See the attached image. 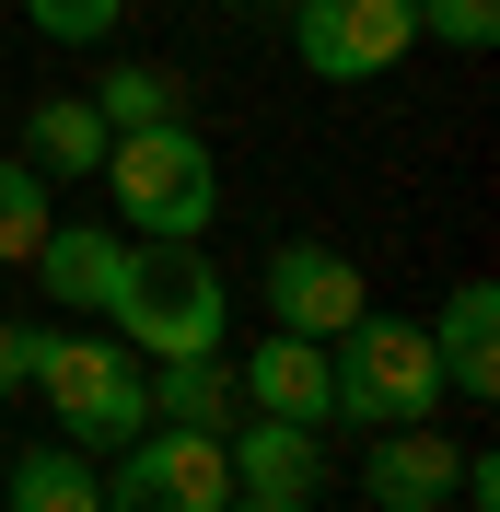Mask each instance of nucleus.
<instances>
[{"instance_id":"nucleus-1","label":"nucleus","mask_w":500,"mask_h":512,"mask_svg":"<svg viewBox=\"0 0 500 512\" xmlns=\"http://www.w3.org/2000/svg\"><path fill=\"white\" fill-rule=\"evenodd\" d=\"M24 396L59 419V443H82V454H117L128 431H152V361L128 350L117 326H35Z\"/></svg>"},{"instance_id":"nucleus-2","label":"nucleus","mask_w":500,"mask_h":512,"mask_svg":"<svg viewBox=\"0 0 500 512\" xmlns=\"http://www.w3.org/2000/svg\"><path fill=\"white\" fill-rule=\"evenodd\" d=\"M326 373H338V431H407V419H431L442 396H454L431 326L384 315V303H361V315L326 338Z\"/></svg>"},{"instance_id":"nucleus-3","label":"nucleus","mask_w":500,"mask_h":512,"mask_svg":"<svg viewBox=\"0 0 500 512\" xmlns=\"http://www.w3.org/2000/svg\"><path fill=\"white\" fill-rule=\"evenodd\" d=\"M105 187H117V210H128L140 245H198V233L221 222V163H210V140H198L187 117L117 128V140H105Z\"/></svg>"},{"instance_id":"nucleus-4","label":"nucleus","mask_w":500,"mask_h":512,"mask_svg":"<svg viewBox=\"0 0 500 512\" xmlns=\"http://www.w3.org/2000/svg\"><path fill=\"white\" fill-rule=\"evenodd\" d=\"M128 245H140V233H128ZM105 326H117L140 361H198V350L233 338V291H221V268H210L198 245H140Z\"/></svg>"},{"instance_id":"nucleus-5","label":"nucleus","mask_w":500,"mask_h":512,"mask_svg":"<svg viewBox=\"0 0 500 512\" xmlns=\"http://www.w3.org/2000/svg\"><path fill=\"white\" fill-rule=\"evenodd\" d=\"M233 501V466H221V431H128L117 443V478H105V512H221Z\"/></svg>"},{"instance_id":"nucleus-6","label":"nucleus","mask_w":500,"mask_h":512,"mask_svg":"<svg viewBox=\"0 0 500 512\" xmlns=\"http://www.w3.org/2000/svg\"><path fill=\"white\" fill-rule=\"evenodd\" d=\"M407 47H419L407 0H291V59L314 82H384Z\"/></svg>"},{"instance_id":"nucleus-7","label":"nucleus","mask_w":500,"mask_h":512,"mask_svg":"<svg viewBox=\"0 0 500 512\" xmlns=\"http://www.w3.org/2000/svg\"><path fill=\"white\" fill-rule=\"evenodd\" d=\"M256 303H268L280 338H314V350H326V338L373 303V280H361L338 245H280V256H268V280H256Z\"/></svg>"},{"instance_id":"nucleus-8","label":"nucleus","mask_w":500,"mask_h":512,"mask_svg":"<svg viewBox=\"0 0 500 512\" xmlns=\"http://www.w3.org/2000/svg\"><path fill=\"white\" fill-rule=\"evenodd\" d=\"M221 466H233V489L245 501H314L326 489V431H303V419H233L221 431Z\"/></svg>"},{"instance_id":"nucleus-9","label":"nucleus","mask_w":500,"mask_h":512,"mask_svg":"<svg viewBox=\"0 0 500 512\" xmlns=\"http://www.w3.org/2000/svg\"><path fill=\"white\" fill-rule=\"evenodd\" d=\"M233 384H245L256 419H303V431H338V373H326V350L314 338H256L245 361H233Z\"/></svg>"},{"instance_id":"nucleus-10","label":"nucleus","mask_w":500,"mask_h":512,"mask_svg":"<svg viewBox=\"0 0 500 512\" xmlns=\"http://www.w3.org/2000/svg\"><path fill=\"white\" fill-rule=\"evenodd\" d=\"M128 256H140V245L105 233V222H47V245H35L24 268L47 280V303H82V315L105 326V315H117V291H128Z\"/></svg>"},{"instance_id":"nucleus-11","label":"nucleus","mask_w":500,"mask_h":512,"mask_svg":"<svg viewBox=\"0 0 500 512\" xmlns=\"http://www.w3.org/2000/svg\"><path fill=\"white\" fill-rule=\"evenodd\" d=\"M454 466H466V454L442 443L431 419L373 431V454H361V501H373V512H442V501H454Z\"/></svg>"},{"instance_id":"nucleus-12","label":"nucleus","mask_w":500,"mask_h":512,"mask_svg":"<svg viewBox=\"0 0 500 512\" xmlns=\"http://www.w3.org/2000/svg\"><path fill=\"white\" fill-rule=\"evenodd\" d=\"M431 350H442V384L489 408V396H500V280H454V291H442Z\"/></svg>"},{"instance_id":"nucleus-13","label":"nucleus","mask_w":500,"mask_h":512,"mask_svg":"<svg viewBox=\"0 0 500 512\" xmlns=\"http://www.w3.org/2000/svg\"><path fill=\"white\" fill-rule=\"evenodd\" d=\"M105 105L94 94H35L24 105V163L47 175V187H70V175H105Z\"/></svg>"},{"instance_id":"nucleus-14","label":"nucleus","mask_w":500,"mask_h":512,"mask_svg":"<svg viewBox=\"0 0 500 512\" xmlns=\"http://www.w3.org/2000/svg\"><path fill=\"white\" fill-rule=\"evenodd\" d=\"M152 419H175V431H233V419H245L233 361H221V350H198V361H152Z\"/></svg>"},{"instance_id":"nucleus-15","label":"nucleus","mask_w":500,"mask_h":512,"mask_svg":"<svg viewBox=\"0 0 500 512\" xmlns=\"http://www.w3.org/2000/svg\"><path fill=\"white\" fill-rule=\"evenodd\" d=\"M12 512H105V478L82 443H35L24 466H12Z\"/></svg>"},{"instance_id":"nucleus-16","label":"nucleus","mask_w":500,"mask_h":512,"mask_svg":"<svg viewBox=\"0 0 500 512\" xmlns=\"http://www.w3.org/2000/svg\"><path fill=\"white\" fill-rule=\"evenodd\" d=\"M47 222H59V187H47L35 163H0V268H24V256L47 245Z\"/></svg>"},{"instance_id":"nucleus-17","label":"nucleus","mask_w":500,"mask_h":512,"mask_svg":"<svg viewBox=\"0 0 500 512\" xmlns=\"http://www.w3.org/2000/svg\"><path fill=\"white\" fill-rule=\"evenodd\" d=\"M94 105H105V128H163V117H175V70L117 59V70L94 82Z\"/></svg>"},{"instance_id":"nucleus-18","label":"nucleus","mask_w":500,"mask_h":512,"mask_svg":"<svg viewBox=\"0 0 500 512\" xmlns=\"http://www.w3.org/2000/svg\"><path fill=\"white\" fill-rule=\"evenodd\" d=\"M407 12H419V35L454 47V59H489L500 47V0H407Z\"/></svg>"},{"instance_id":"nucleus-19","label":"nucleus","mask_w":500,"mask_h":512,"mask_svg":"<svg viewBox=\"0 0 500 512\" xmlns=\"http://www.w3.org/2000/svg\"><path fill=\"white\" fill-rule=\"evenodd\" d=\"M24 24L47 35V47H105V35L128 24V0H24Z\"/></svg>"},{"instance_id":"nucleus-20","label":"nucleus","mask_w":500,"mask_h":512,"mask_svg":"<svg viewBox=\"0 0 500 512\" xmlns=\"http://www.w3.org/2000/svg\"><path fill=\"white\" fill-rule=\"evenodd\" d=\"M24 350H35V326H24V315H0V408L24 396Z\"/></svg>"},{"instance_id":"nucleus-21","label":"nucleus","mask_w":500,"mask_h":512,"mask_svg":"<svg viewBox=\"0 0 500 512\" xmlns=\"http://www.w3.org/2000/svg\"><path fill=\"white\" fill-rule=\"evenodd\" d=\"M221 512H314V501H245V489H233V501H221Z\"/></svg>"}]
</instances>
